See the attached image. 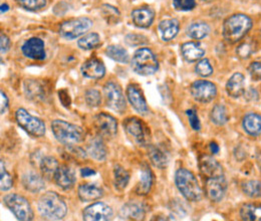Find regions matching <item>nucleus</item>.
Segmentation results:
<instances>
[{"instance_id": "14", "label": "nucleus", "mask_w": 261, "mask_h": 221, "mask_svg": "<svg viewBox=\"0 0 261 221\" xmlns=\"http://www.w3.org/2000/svg\"><path fill=\"white\" fill-rule=\"evenodd\" d=\"M84 220L108 221L113 217V209L103 202H97L88 207L83 211Z\"/></svg>"}, {"instance_id": "30", "label": "nucleus", "mask_w": 261, "mask_h": 221, "mask_svg": "<svg viewBox=\"0 0 261 221\" xmlns=\"http://www.w3.org/2000/svg\"><path fill=\"white\" fill-rule=\"evenodd\" d=\"M59 166L60 164L55 157H51V156L43 157L40 161V170H41L42 176L47 180L55 179V175Z\"/></svg>"}, {"instance_id": "7", "label": "nucleus", "mask_w": 261, "mask_h": 221, "mask_svg": "<svg viewBox=\"0 0 261 221\" xmlns=\"http://www.w3.org/2000/svg\"><path fill=\"white\" fill-rule=\"evenodd\" d=\"M93 24V21L88 17H77L65 20L60 27V34L66 40H73L90 31Z\"/></svg>"}, {"instance_id": "42", "label": "nucleus", "mask_w": 261, "mask_h": 221, "mask_svg": "<svg viewBox=\"0 0 261 221\" xmlns=\"http://www.w3.org/2000/svg\"><path fill=\"white\" fill-rule=\"evenodd\" d=\"M17 4L29 11H38L46 6V0H15Z\"/></svg>"}, {"instance_id": "56", "label": "nucleus", "mask_w": 261, "mask_h": 221, "mask_svg": "<svg viewBox=\"0 0 261 221\" xmlns=\"http://www.w3.org/2000/svg\"><path fill=\"white\" fill-rule=\"evenodd\" d=\"M207 1H210V0H207Z\"/></svg>"}, {"instance_id": "22", "label": "nucleus", "mask_w": 261, "mask_h": 221, "mask_svg": "<svg viewBox=\"0 0 261 221\" xmlns=\"http://www.w3.org/2000/svg\"><path fill=\"white\" fill-rule=\"evenodd\" d=\"M149 158L154 166L164 169L169 163V153L161 145H152L149 147Z\"/></svg>"}, {"instance_id": "9", "label": "nucleus", "mask_w": 261, "mask_h": 221, "mask_svg": "<svg viewBox=\"0 0 261 221\" xmlns=\"http://www.w3.org/2000/svg\"><path fill=\"white\" fill-rule=\"evenodd\" d=\"M103 94L106 97L107 106L111 110L119 114H123L125 112L127 107L126 99L124 96L121 87L118 84L114 82L107 83L103 87Z\"/></svg>"}, {"instance_id": "16", "label": "nucleus", "mask_w": 261, "mask_h": 221, "mask_svg": "<svg viewBox=\"0 0 261 221\" xmlns=\"http://www.w3.org/2000/svg\"><path fill=\"white\" fill-rule=\"evenodd\" d=\"M75 180V173L70 167L67 165L59 166L55 175V181L59 187L64 190H70L74 186Z\"/></svg>"}, {"instance_id": "26", "label": "nucleus", "mask_w": 261, "mask_h": 221, "mask_svg": "<svg viewBox=\"0 0 261 221\" xmlns=\"http://www.w3.org/2000/svg\"><path fill=\"white\" fill-rule=\"evenodd\" d=\"M182 56L183 58L190 63L196 62L200 59H202L205 55V50L200 45V43L197 42H186L181 47Z\"/></svg>"}, {"instance_id": "3", "label": "nucleus", "mask_w": 261, "mask_h": 221, "mask_svg": "<svg viewBox=\"0 0 261 221\" xmlns=\"http://www.w3.org/2000/svg\"><path fill=\"white\" fill-rule=\"evenodd\" d=\"M252 27V20L244 14H234L223 26V36L228 43H235L243 38Z\"/></svg>"}, {"instance_id": "1", "label": "nucleus", "mask_w": 261, "mask_h": 221, "mask_svg": "<svg viewBox=\"0 0 261 221\" xmlns=\"http://www.w3.org/2000/svg\"><path fill=\"white\" fill-rule=\"evenodd\" d=\"M37 210L41 217L46 220H62L67 213V206L58 193L49 191L40 196Z\"/></svg>"}, {"instance_id": "39", "label": "nucleus", "mask_w": 261, "mask_h": 221, "mask_svg": "<svg viewBox=\"0 0 261 221\" xmlns=\"http://www.w3.org/2000/svg\"><path fill=\"white\" fill-rule=\"evenodd\" d=\"M100 11H101L103 18L106 19V21L109 24H117L121 19L120 11L116 7H114L110 4L101 5Z\"/></svg>"}, {"instance_id": "24", "label": "nucleus", "mask_w": 261, "mask_h": 221, "mask_svg": "<svg viewBox=\"0 0 261 221\" xmlns=\"http://www.w3.org/2000/svg\"><path fill=\"white\" fill-rule=\"evenodd\" d=\"M77 193H79L80 199L84 202L95 201V200L100 199L103 196V191L99 186L96 184H90V183H85L80 185Z\"/></svg>"}, {"instance_id": "18", "label": "nucleus", "mask_w": 261, "mask_h": 221, "mask_svg": "<svg viewBox=\"0 0 261 221\" xmlns=\"http://www.w3.org/2000/svg\"><path fill=\"white\" fill-rule=\"evenodd\" d=\"M127 96L132 107L138 113L143 115L148 113L149 109L147 106L146 99L137 85H134V84L129 85V87L127 88Z\"/></svg>"}, {"instance_id": "15", "label": "nucleus", "mask_w": 261, "mask_h": 221, "mask_svg": "<svg viewBox=\"0 0 261 221\" xmlns=\"http://www.w3.org/2000/svg\"><path fill=\"white\" fill-rule=\"evenodd\" d=\"M22 54L34 61H43L46 58L44 51V42L38 37H32L21 46Z\"/></svg>"}, {"instance_id": "41", "label": "nucleus", "mask_w": 261, "mask_h": 221, "mask_svg": "<svg viewBox=\"0 0 261 221\" xmlns=\"http://www.w3.org/2000/svg\"><path fill=\"white\" fill-rule=\"evenodd\" d=\"M243 192L252 198L255 197H260L261 196V182L256 181V180H250L245 182L242 185Z\"/></svg>"}, {"instance_id": "47", "label": "nucleus", "mask_w": 261, "mask_h": 221, "mask_svg": "<svg viewBox=\"0 0 261 221\" xmlns=\"http://www.w3.org/2000/svg\"><path fill=\"white\" fill-rule=\"evenodd\" d=\"M146 37L142 36V35H136V34H129L126 36V42L129 44V45H140L142 43H145L146 42Z\"/></svg>"}, {"instance_id": "4", "label": "nucleus", "mask_w": 261, "mask_h": 221, "mask_svg": "<svg viewBox=\"0 0 261 221\" xmlns=\"http://www.w3.org/2000/svg\"><path fill=\"white\" fill-rule=\"evenodd\" d=\"M175 183L182 195L189 201H199L202 198V190L194 174L187 169L181 168L176 172Z\"/></svg>"}, {"instance_id": "6", "label": "nucleus", "mask_w": 261, "mask_h": 221, "mask_svg": "<svg viewBox=\"0 0 261 221\" xmlns=\"http://www.w3.org/2000/svg\"><path fill=\"white\" fill-rule=\"evenodd\" d=\"M4 204L14 214V216L21 221H31L33 219V211L28 199L18 194H8L3 198Z\"/></svg>"}, {"instance_id": "28", "label": "nucleus", "mask_w": 261, "mask_h": 221, "mask_svg": "<svg viewBox=\"0 0 261 221\" xmlns=\"http://www.w3.org/2000/svg\"><path fill=\"white\" fill-rule=\"evenodd\" d=\"M179 21L177 19H165L159 24V32L164 41H171L179 32Z\"/></svg>"}, {"instance_id": "29", "label": "nucleus", "mask_w": 261, "mask_h": 221, "mask_svg": "<svg viewBox=\"0 0 261 221\" xmlns=\"http://www.w3.org/2000/svg\"><path fill=\"white\" fill-rule=\"evenodd\" d=\"M87 153L95 160L97 161H103L107 158V148L100 138V136L98 138L93 139L90 144L88 145V150Z\"/></svg>"}, {"instance_id": "52", "label": "nucleus", "mask_w": 261, "mask_h": 221, "mask_svg": "<svg viewBox=\"0 0 261 221\" xmlns=\"http://www.w3.org/2000/svg\"><path fill=\"white\" fill-rule=\"evenodd\" d=\"M59 94H60V100L63 103V105L66 108H68L70 105V100H69V95L67 94V92L64 90V91L60 92Z\"/></svg>"}, {"instance_id": "23", "label": "nucleus", "mask_w": 261, "mask_h": 221, "mask_svg": "<svg viewBox=\"0 0 261 221\" xmlns=\"http://www.w3.org/2000/svg\"><path fill=\"white\" fill-rule=\"evenodd\" d=\"M153 185V174L150 168L144 164L140 170V181L137 184L136 193L138 195H147Z\"/></svg>"}, {"instance_id": "5", "label": "nucleus", "mask_w": 261, "mask_h": 221, "mask_svg": "<svg viewBox=\"0 0 261 221\" xmlns=\"http://www.w3.org/2000/svg\"><path fill=\"white\" fill-rule=\"evenodd\" d=\"M130 63L133 70L140 76L154 75L159 68V63L156 56L151 50L146 47L136 51Z\"/></svg>"}, {"instance_id": "54", "label": "nucleus", "mask_w": 261, "mask_h": 221, "mask_svg": "<svg viewBox=\"0 0 261 221\" xmlns=\"http://www.w3.org/2000/svg\"><path fill=\"white\" fill-rule=\"evenodd\" d=\"M210 150H211V152H212L213 154H217V153L219 152V146H218L216 143L212 142V143L210 144Z\"/></svg>"}, {"instance_id": "31", "label": "nucleus", "mask_w": 261, "mask_h": 221, "mask_svg": "<svg viewBox=\"0 0 261 221\" xmlns=\"http://www.w3.org/2000/svg\"><path fill=\"white\" fill-rule=\"evenodd\" d=\"M243 128L252 136L259 135L261 133V116L254 113L247 114L243 119Z\"/></svg>"}, {"instance_id": "51", "label": "nucleus", "mask_w": 261, "mask_h": 221, "mask_svg": "<svg viewBox=\"0 0 261 221\" xmlns=\"http://www.w3.org/2000/svg\"><path fill=\"white\" fill-rule=\"evenodd\" d=\"M0 95H1V105H0V112L1 114H4L7 107H8V97L7 95H5V93L3 91L0 92Z\"/></svg>"}, {"instance_id": "27", "label": "nucleus", "mask_w": 261, "mask_h": 221, "mask_svg": "<svg viewBox=\"0 0 261 221\" xmlns=\"http://www.w3.org/2000/svg\"><path fill=\"white\" fill-rule=\"evenodd\" d=\"M226 92L232 97H239L245 92V81L243 75L236 72L226 84Z\"/></svg>"}, {"instance_id": "10", "label": "nucleus", "mask_w": 261, "mask_h": 221, "mask_svg": "<svg viewBox=\"0 0 261 221\" xmlns=\"http://www.w3.org/2000/svg\"><path fill=\"white\" fill-rule=\"evenodd\" d=\"M124 130L139 145L145 146L150 141V132L147 126L138 118L130 117L124 121Z\"/></svg>"}, {"instance_id": "8", "label": "nucleus", "mask_w": 261, "mask_h": 221, "mask_svg": "<svg viewBox=\"0 0 261 221\" xmlns=\"http://www.w3.org/2000/svg\"><path fill=\"white\" fill-rule=\"evenodd\" d=\"M17 124L31 136L39 138L45 134V125L39 119L31 115L25 109H18L15 113Z\"/></svg>"}, {"instance_id": "48", "label": "nucleus", "mask_w": 261, "mask_h": 221, "mask_svg": "<svg viewBox=\"0 0 261 221\" xmlns=\"http://www.w3.org/2000/svg\"><path fill=\"white\" fill-rule=\"evenodd\" d=\"M251 47L247 44V43H243L241 44L238 50H237V54L240 58L242 59H245V58H248L250 55H251Z\"/></svg>"}, {"instance_id": "36", "label": "nucleus", "mask_w": 261, "mask_h": 221, "mask_svg": "<svg viewBox=\"0 0 261 221\" xmlns=\"http://www.w3.org/2000/svg\"><path fill=\"white\" fill-rule=\"evenodd\" d=\"M211 121L217 126H223L228 122L227 110L223 105H215L210 115Z\"/></svg>"}, {"instance_id": "34", "label": "nucleus", "mask_w": 261, "mask_h": 221, "mask_svg": "<svg viewBox=\"0 0 261 221\" xmlns=\"http://www.w3.org/2000/svg\"><path fill=\"white\" fill-rule=\"evenodd\" d=\"M106 55L114 60L115 62H118V63H127L129 62V54L128 52L120 46V45H110L107 47L106 50Z\"/></svg>"}, {"instance_id": "21", "label": "nucleus", "mask_w": 261, "mask_h": 221, "mask_svg": "<svg viewBox=\"0 0 261 221\" xmlns=\"http://www.w3.org/2000/svg\"><path fill=\"white\" fill-rule=\"evenodd\" d=\"M199 168L202 175L205 176L206 178H212L223 175L222 166L215 159L210 156H204L200 159Z\"/></svg>"}, {"instance_id": "20", "label": "nucleus", "mask_w": 261, "mask_h": 221, "mask_svg": "<svg viewBox=\"0 0 261 221\" xmlns=\"http://www.w3.org/2000/svg\"><path fill=\"white\" fill-rule=\"evenodd\" d=\"M82 73L88 79L100 80L106 75V67L98 59H91L82 65Z\"/></svg>"}, {"instance_id": "38", "label": "nucleus", "mask_w": 261, "mask_h": 221, "mask_svg": "<svg viewBox=\"0 0 261 221\" xmlns=\"http://www.w3.org/2000/svg\"><path fill=\"white\" fill-rule=\"evenodd\" d=\"M209 32H210V28L205 22H194L187 30V34L191 38L197 39V40L204 38L205 36L208 35Z\"/></svg>"}, {"instance_id": "12", "label": "nucleus", "mask_w": 261, "mask_h": 221, "mask_svg": "<svg viewBox=\"0 0 261 221\" xmlns=\"http://www.w3.org/2000/svg\"><path fill=\"white\" fill-rule=\"evenodd\" d=\"M94 126L98 136L103 138H113L118 132L117 120L107 113H100L95 117Z\"/></svg>"}, {"instance_id": "33", "label": "nucleus", "mask_w": 261, "mask_h": 221, "mask_svg": "<svg viewBox=\"0 0 261 221\" xmlns=\"http://www.w3.org/2000/svg\"><path fill=\"white\" fill-rule=\"evenodd\" d=\"M24 93L30 100H33V101L42 100L45 95V92H44L43 88L41 87V85L38 82L32 81V80L25 81Z\"/></svg>"}, {"instance_id": "43", "label": "nucleus", "mask_w": 261, "mask_h": 221, "mask_svg": "<svg viewBox=\"0 0 261 221\" xmlns=\"http://www.w3.org/2000/svg\"><path fill=\"white\" fill-rule=\"evenodd\" d=\"M85 99H86V102H87L88 106H90L92 108H97L101 103L100 93L97 91V90H95V89L88 90L86 92Z\"/></svg>"}, {"instance_id": "46", "label": "nucleus", "mask_w": 261, "mask_h": 221, "mask_svg": "<svg viewBox=\"0 0 261 221\" xmlns=\"http://www.w3.org/2000/svg\"><path fill=\"white\" fill-rule=\"evenodd\" d=\"M186 113L189 118V122H190V125L192 127V129L195 131H199L201 129V125H200V121H199V118L197 116L195 110H188Z\"/></svg>"}, {"instance_id": "55", "label": "nucleus", "mask_w": 261, "mask_h": 221, "mask_svg": "<svg viewBox=\"0 0 261 221\" xmlns=\"http://www.w3.org/2000/svg\"><path fill=\"white\" fill-rule=\"evenodd\" d=\"M9 9V6L7 4H1V13L3 14L4 12H6Z\"/></svg>"}, {"instance_id": "17", "label": "nucleus", "mask_w": 261, "mask_h": 221, "mask_svg": "<svg viewBox=\"0 0 261 221\" xmlns=\"http://www.w3.org/2000/svg\"><path fill=\"white\" fill-rule=\"evenodd\" d=\"M145 216L146 208L144 204L137 201L126 203L120 211V217L125 220H143Z\"/></svg>"}, {"instance_id": "50", "label": "nucleus", "mask_w": 261, "mask_h": 221, "mask_svg": "<svg viewBox=\"0 0 261 221\" xmlns=\"http://www.w3.org/2000/svg\"><path fill=\"white\" fill-rule=\"evenodd\" d=\"M249 71L254 78L261 79V61L251 63L249 67Z\"/></svg>"}, {"instance_id": "35", "label": "nucleus", "mask_w": 261, "mask_h": 221, "mask_svg": "<svg viewBox=\"0 0 261 221\" xmlns=\"http://www.w3.org/2000/svg\"><path fill=\"white\" fill-rule=\"evenodd\" d=\"M100 44L99 35L96 32H90L85 34L77 40V45L84 51H91L98 47Z\"/></svg>"}, {"instance_id": "25", "label": "nucleus", "mask_w": 261, "mask_h": 221, "mask_svg": "<svg viewBox=\"0 0 261 221\" xmlns=\"http://www.w3.org/2000/svg\"><path fill=\"white\" fill-rule=\"evenodd\" d=\"M21 182L23 187L32 193H38L45 187L43 178L34 172H28L23 174Z\"/></svg>"}, {"instance_id": "40", "label": "nucleus", "mask_w": 261, "mask_h": 221, "mask_svg": "<svg viewBox=\"0 0 261 221\" xmlns=\"http://www.w3.org/2000/svg\"><path fill=\"white\" fill-rule=\"evenodd\" d=\"M13 185V180L11 175L6 171L4 162L1 159L0 162V188L1 191H8Z\"/></svg>"}, {"instance_id": "49", "label": "nucleus", "mask_w": 261, "mask_h": 221, "mask_svg": "<svg viewBox=\"0 0 261 221\" xmlns=\"http://www.w3.org/2000/svg\"><path fill=\"white\" fill-rule=\"evenodd\" d=\"M10 47V40L9 38L4 34L1 33L0 35V48H1V54H5Z\"/></svg>"}, {"instance_id": "19", "label": "nucleus", "mask_w": 261, "mask_h": 221, "mask_svg": "<svg viewBox=\"0 0 261 221\" xmlns=\"http://www.w3.org/2000/svg\"><path fill=\"white\" fill-rule=\"evenodd\" d=\"M134 24L140 29H147L152 26L155 18V11L151 7H140L130 13Z\"/></svg>"}, {"instance_id": "13", "label": "nucleus", "mask_w": 261, "mask_h": 221, "mask_svg": "<svg viewBox=\"0 0 261 221\" xmlns=\"http://www.w3.org/2000/svg\"><path fill=\"white\" fill-rule=\"evenodd\" d=\"M227 190V182L223 175L207 178L205 191L207 197L213 202H219L223 199Z\"/></svg>"}, {"instance_id": "44", "label": "nucleus", "mask_w": 261, "mask_h": 221, "mask_svg": "<svg viewBox=\"0 0 261 221\" xmlns=\"http://www.w3.org/2000/svg\"><path fill=\"white\" fill-rule=\"evenodd\" d=\"M196 72L201 77H209L213 73V67L207 59L201 60L196 64Z\"/></svg>"}, {"instance_id": "11", "label": "nucleus", "mask_w": 261, "mask_h": 221, "mask_svg": "<svg viewBox=\"0 0 261 221\" xmlns=\"http://www.w3.org/2000/svg\"><path fill=\"white\" fill-rule=\"evenodd\" d=\"M191 95L200 103H209L217 95L216 86L208 81L199 80L194 82L190 87Z\"/></svg>"}, {"instance_id": "2", "label": "nucleus", "mask_w": 261, "mask_h": 221, "mask_svg": "<svg viewBox=\"0 0 261 221\" xmlns=\"http://www.w3.org/2000/svg\"><path fill=\"white\" fill-rule=\"evenodd\" d=\"M51 131L56 139L65 146H74L83 142L86 136L81 127L63 120H55L51 123Z\"/></svg>"}, {"instance_id": "32", "label": "nucleus", "mask_w": 261, "mask_h": 221, "mask_svg": "<svg viewBox=\"0 0 261 221\" xmlns=\"http://www.w3.org/2000/svg\"><path fill=\"white\" fill-rule=\"evenodd\" d=\"M130 181L129 172L122 166L117 165L114 169V185L116 189L123 191L126 189Z\"/></svg>"}, {"instance_id": "53", "label": "nucleus", "mask_w": 261, "mask_h": 221, "mask_svg": "<svg viewBox=\"0 0 261 221\" xmlns=\"http://www.w3.org/2000/svg\"><path fill=\"white\" fill-rule=\"evenodd\" d=\"M81 174L83 177H90V176H93V175H96V171L94 169H91V168H83L81 170Z\"/></svg>"}, {"instance_id": "45", "label": "nucleus", "mask_w": 261, "mask_h": 221, "mask_svg": "<svg viewBox=\"0 0 261 221\" xmlns=\"http://www.w3.org/2000/svg\"><path fill=\"white\" fill-rule=\"evenodd\" d=\"M173 6L178 11H189L195 8L196 0H173Z\"/></svg>"}, {"instance_id": "37", "label": "nucleus", "mask_w": 261, "mask_h": 221, "mask_svg": "<svg viewBox=\"0 0 261 221\" xmlns=\"http://www.w3.org/2000/svg\"><path fill=\"white\" fill-rule=\"evenodd\" d=\"M241 218L243 220L261 221V206L247 204L241 208Z\"/></svg>"}]
</instances>
